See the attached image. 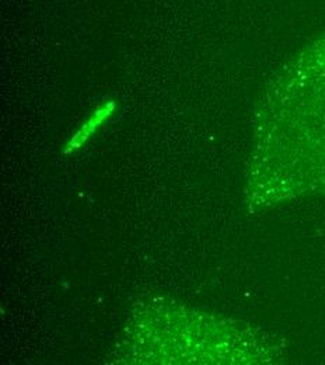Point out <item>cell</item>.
Here are the masks:
<instances>
[{
  "instance_id": "1",
  "label": "cell",
  "mask_w": 325,
  "mask_h": 365,
  "mask_svg": "<svg viewBox=\"0 0 325 365\" xmlns=\"http://www.w3.org/2000/svg\"><path fill=\"white\" fill-rule=\"evenodd\" d=\"M114 110H115L114 101H107L101 107H98L92 114V117L87 120V123H85L83 127L70 139V142L68 143V148L65 149V153H70L82 148L90 138L93 137L94 133L102 125V123L111 117Z\"/></svg>"
}]
</instances>
